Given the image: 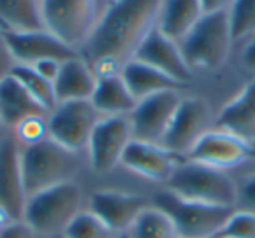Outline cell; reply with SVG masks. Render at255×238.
I'll use <instances>...</instances> for the list:
<instances>
[{"instance_id":"obj_21","label":"cell","mask_w":255,"mask_h":238,"mask_svg":"<svg viewBox=\"0 0 255 238\" xmlns=\"http://www.w3.org/2000/svg\"><path fill=\"white\" fill-rule=\"evenodd\" d=\"M91 103L100 116H129L138 100L131 95L123 75L110 74L98 77Z\"/></svg>"},{"instance_id":"obj_26","label":"cell","mask_w":255,"mask_h":238,"mask_svg":"<svg viewBox=\"0 0 255 238\" xmlns=\"http://www.w3.org/2000/svg\"><path fill=\"white\" fill-rule=\"evenodd\" d=\"M126 235L128 238H178L166 214L154 205H149L140 214Z\"/></svg>"},{"instance_id":"obj_16","label":"cell","mask_w":255,"mask_h":238,"mask_svg":"<svg viewBox=\"0 0 255 238\" xmlns=\"http://www.w3.org/2000/svg\"><path fill=\"white\" fill-rule=\"evenodd\" d=\"M149 207L143 196L123 191H96L89 196V207L93 214L100 217L116 235L126 233L135 224L138 216Z\"/></svg>"},{"instance_id":"obj_9","label":"cell","mask_w":255,"mask_h":238,"mask_svg":"<svg viewBox=\"0 0 255 238\" xmlns=\"http://www.w3.org/2000/svg\"><path fill=\"white\" fill-rule=\"evenodd\" d=\"M212 125V112L203 98H182L175 110L171 123L163 137L161 146L177 156H185L199 142Z\"/></svg>"},{"instance_id":"obj_17","label":"cell","mask_w":255,"mask_h":238,"mask_svg":"<svg viewBox=\"0 0 255 238\" xmlns=\"http://www.w3.org/2000/svg\"><path fill=\"white\" fill-rule=\"evenodd\" d=\"M178 158L180 156L164 149L161 144L142 142V140L133 139L124 151L121 165L140 177L166 184L175 168L182 163L178 161Z\"/></svg>"},{"instance_id":"obj_27","label":"cell","mask_w":255,"mask_h":238,"mask_svg":"<svg viewBox=\"0 0 255 238\" xmlns=\"http://www.w3.org/2000/svg\"><path fill=\"white\" fill-rule=\"evenodd\" d=\"M65 238H116L117 235L91 210H81L67 230L63 231Z\"/></svg>"},{"instance_id":"obj_6","label":"cell","mask_w":255,"mask_h":238,"mask_svg":"<svg viewBox=\"0 0 255 238\" xmlns=\"http://www.w3.org/2000/svg\"><path fill=\"white\" fill-rule=\"evenodd\" d=\"M152 205L166 214L178 238L219 237L226 221L234 212V209H229V207H213L189 202V200L173 195L168 189L154 196Z\"/></svg>"},{"instance_id":"obj_33","label":"cell","mask_w":255,"mask_h":238,"mask_svg":"<svg viewBox=\"0 0 255 238\" xmlns=\"http://www.w3.org/2000/svg\"><path fill=\"white\" fill-rule=\"evenodd\" d=\"M16 65V60L12 56L11 49H9L7 42H5L4 32H0V81H4L5 77H9Z\"/></svg>"},{"instance_id":"obj_2","label":"cell","mask_w":255,"mask_h":238,"mask_svg":"<svg viewBox=\"0 0 255 238\" xmlns=\"http://www.w3.org/2000/svg\"><path fill=\"white\" fill-rule=\"evenodd\" d=\"M82 191L74 182H65L30 195L23 210V221L37 237L63 235L70 221L81 212Z\"/></svg>"},{"instance_id":"obj_36","label":"cell","mask_w":255,"mask_h":238,"mask_svg":"<svg viewBox=\"0 0 255 238\" xmlns=\"http://www.w3.org/2000/svg\"><path fill=\"white\" fill-rule=\"evenodd\" d=\"M201 2L203 12L208 14V12H220L227 11V7H231L234 0H199Z\"/></svg>"},{"instance_id":"obj_22","label":"cell","mask_w":255,"mask_h":238,"mask_svg":"<svg viewBox=\"0 0 255 238\" xmlns=\"http://www.w3.org/2000/svg\"><path fill=\"white\" fill-rule=\"evenodd\" d=\"M205 14L199 0H163L157 28L175 42H180Z\"/></svg>"},{"instance_id":"obj_25","label":"cell","mask_w":255,"mask_h":238,"mask_svg":"<svg viewBox=\"0 0 255 238\" xmlns=\"http://www.w3.org/2000/svg\"><path fill=\"white\" fill-rule=\"evenodd\" d=\"M11 75L47 110V112H51V110L56 107L58 100H56V93H54V82L42 77L32 65L16 63Z\"/></svg>"},{"instance_id":"obj_38","label":"cell","mask_w":255,"mask_h":238,"mask_svg":"<svg viewBox=\"0 0 255 238\" xmlns=\"http://www.w3.org/2000/svg\"><path fill=\"white\" fill-rule=\"evenodd\" d=\"M44 238H65L63 235H54V237H44Z\"/></svg>"},{"instance_id":"obj_8","label":"cell","mask_w":255,"mask_h":238,"mask_svg":"<svg viewBox=\"0 0 255 238\" xmlns=\"http://www.w3.org/2000/svg\"><path fill=\"white\" fill-rule=\"evenodd\" d=\"M102 117L91 100L60 102L47 117L49 139L74 153L88 149L93 130Z\"/></svg>"},{"instance_id":"obj_29","label":"cell","mask_w":255,"mask_h":238,"mask_svg":"<svg viewBox=\"0 0 255 238\" xmlns=\"http://www.w3.org/2000/svg\"><path fill=\"white\" fill-rule=\"evenodd\" d=\"M219 238H255V214L234 209L220 230Z\"/></svg>"},{"instance_id":"obj_35","label":"cell","mask_w":255,"mask_h":238,"mask_svg":"<svg viewBox=\"0 0 255 238\" xmlns=\"http://www.w3.org/2000/svg\"><path fill=\"white\" fill-rule=\"evenodd\" d=\"M241 63L247 70L255 72V33L252 35L250 42L247 44L243 54H241Z\"/></svg>"},{"instance_id":"obj_4","label":"cell","mask_w":255,"mask_h":238,"mask_svg":"<svg viewBox=\"0 0 255 238\" xmlns=\"http://www.w3.org/2000/svg\"><path fill=\"white\" fill-rule=\"evenodd\" d=\"M77 153L46 139L21 149V170L26 195L70 182L77 174Z\"/></svg>"},{"instance_id":"obj_3","label":"cell","mask_w":255,"mask_h":238,"mask_svg":"<svg viewBox=\"0 0 255 238\" xmlns=\"http://www.w3.org/2000/svg\"><path fill=\"white\" fill-rule=\"evenodd\" d=\"M166 189L189 202L213 207H236L238 186L229 175L219 168L206 167L185 160L171 174Z\"/></svg>"},{"instance_id":"obj_37","label":"cell","mask_w":255,"mask_h":238,"mask_svg":"<svg viewBox=\"0 0 255 238\" xmlns=\"http://www.w3.org/2000/svg\"><path fill=\"white\" fill-rule=\"evenodd\" d=\"M11 221H14V219H12V217L9 216V212L4 209V207L0 205V228H4L5 224H9Z\"/></svg>"},{"instance_id":"obj_7","label":"cell","mask_w":255,"mask_h":238,"mask_svg":"<svg viewBox=\"0 0 255 238\" xmlns=\"http://www.w3.org/2000/svg\"><path fill=\"white\" fill-rule=\"evenodd\" d=\"M100 0H40L44 28L79 51L100 19Z\"/></svg>"},{"instance_id":"obj_15","label":"cell","mask_w":255,"mask_h":238,"mask_svg":"<svg viewBox=\"0 0 255 238\" xmlns=\"http://www.w3.org/2000/svg\"><path fill=\"white\" fill-rule=\"evenodd\" d=\"M26 189L23 182L21 151L12 137H0V205L14 221L23 219L26 205Z\"/></svg>"},{"instance_id":"obj_31","label":"cell","mask_w":255,"mask_h":238,"mask_svg":"<svg viewBox=\"0 0 255 238\" xmlns=\"http://www.w3.org/2000/svg\"><path fill=\"white\" fill-rule=\"evenodd\" d=\"M238 186V198H236V210L255 214V174H250L241 179Z\"/></svg>"},{"instance_id":"obj_18","label":"cell","mask_w":255,"mask_h":238,"mask_svg":"<svg viewBox=\"0 0 255 238\" xmlns=\"http://www.w3.org/2000/svg\"><path fill=\"white\" fill-rule=\"evenodd\" d=\"M215 128L255 147V79L222 107L215 119Z\"/></svg>"},{"instance_id":"obj_1","label":"cell","mask_w":255,"mask_h":238,"mask_svg":"<svg viewBox=\"0 0 255 238\" xmlns=\"http://www.w3.org/2000/svg\"><path fill=\"white\" fill-rule=\"evenodd\" d=\"M163 0H110L79 56L96 77L121 74L147 33L157 25Z\"/></svg>"},{"instance_id":"obj_20","label":"cell","mask_w":255,"mask_h":238,"mask_svg":"<svg viewBox=\"0 0 255 238\" xmlns=\"http://www.w3.org/2000/svg\"><path fill=\"white\" fill-rule=\"evenodd\" d=\"M49 114L12 75L0 81V123L16 128L26 117Z\"/></svg>"},{"instance_id":"obj_39","label":"cell","mask_w":255,"mask_h":238,"mask_svg":"<svg viewBox=\"0 0 255 238\" xmlns=\"http://www.w3.org/2000/svg\"><path fill=\"white\" fill-rule=\"evenodd\" d=\"M116 238H128V235L126 233H121V235H117Z\"/></svg>"},{"instance_id":"obj_30","label":"cell","mask_w":255,"mask_h":238,"mask_svg":"<svg viewBox=\"0 0 255 238\" xmlns=\"http://www.w3.org/2000/svg\"><path fill=\"white\" fill-rule=\"evenodd\" d=\"M14 130H16V139L23 146H32V144L42 142V140L49 139V126H47L46 116L26 117L25 121L19 123Z\"/></svg>"},{"instance_id":"obj_14","label":"cell","mask_w":255,"mask_h":238,"mask_svg":"<svg viewBox=\"0 0 255 238\" xmlns=\"http://www.w3.org/2000/svg\"><path fill=\"white\" fill-rule=\"evenodd\" d=\"M133 60L150 65L152 68L163 72L168 77L175 79L184 86H187L192 81V68L185 61L178 42L164 35L157 28V25L142 40Z\"/></svg>"},{"instance_id":"obj_40","label":"cell","mask_w":255,"mask_h":238,"mask_svg":"<svg viewBox=\"0 0 255 238\" xmlns=\"http://www.w3.org/2000/svg\"><path fill=\"white\" fill-rule=\"evenodd\" d=\"M212 238H219V237H212Z\"/></svg>"},{"instance_id":"obj_28","label":"cell","mask_w":255,"mask_h":238,"mask_svg":"<svg viewBox=\"0 0 255 238\" xmlns=\"http://www.w3.org/2000/svg\"><path fill=\"white\" fill-rule=\"evenodd\" d=\"M229 12L233 40L252 37L255 33V0H234Z\"/></svg>"},{"instance_id":"obj_12","label":"cell","mask_w":255,"mask_h":238,"mask_svg":"<svg viewBox=\"0 0 255 238\" xmlns=\"http://www.w3.org/2000/svg\"><path fill=\"white\" fill-rule=\"evenodd\" d=\"M185 160L227 170L247 160H255V147L222 130H210L192 147Z\"/></svg>"},{"instance_id":"obj_11","label":"cell","mask_w":255,"mask_h":238,"mask_svg":"<svg viewBox=\"0 0 255 238\" xmlns=\"http://www.w3.org/2000/svg\"><path fill=\"white\" fill-rule=\"evenodd\" d=\"M180 100L178 91H161L140 100L129 114L133 139L150 144L163 142Z\"/></svg>"},{"instance_id":"obj_24","label":"cell","mask_w":255,"mask_h":238,"mask_svg":"<svg viewBox=\"0 0 255 238\" xmlns=\"http://www.w3.org/2000/svg\"><path fill=\"white\" fill-rule=\"evenodd\" d=\"M0 21L11 32L42 30L40 0H0Z\"/></svg>"},{"instance_id":"obj_23","label":"cell","mask_w":255,"mask_h":238,"mask_svg":"<svg viewBox=\"0 0 255 238\" xmlns=\"http://www.w3.org/2000/svg\"><path fill=\"white\" fill-rule=\"evenodd\" d=\"M121 75H123L131 95L138 102L161 91H180L182 88H185L184 84L177 82L175 79L168 77L166 74L138 60L128 61L121 70Z\"/></svg>"},{"instance_id":"obj_10","label":"cell","mask_w":255,"mask_h":238,"mask_svg":"<svg viewBox=\"0 0 255 238\" xmlns=\"http://www.w3.org/2000/svg\"><path fill=\"white\" fill-rule=\"evenodd\" d=\"M133 140L129 116H103L88 144L89 165L96 174H109L121 165L123 154Z\"/></svg>"},{"instance_id":"obj_32","label":"cell","mask_w":255,"mask_h":238,"mask_svg":"<svg viewBox=\"0 0 255 238\" xmlns=\"http://www.w3.org/2000/svg\"><path fill=\"white\" fill-rule=\"evenodd\" d=\"M0 238H37L33 230L23 219L11 221L4 228H0Z\"/></svg>"},{"instance_id":"obj_34","label":"cell","mask_w":255,"mask_h":238,"mask_svg":"<svg viewBox=\"0 0 255 238\" xmlns=\"http://www.w3.org/2000/svg\"><path fill=\"white\" fill-rule=\"evenodd\" d=\"M61 63H63V61H58V60H42V61H39V63L32 65V67L35 68V70L39 72V74L42 75V77H46L47 81L54 82V79H56L58 74H60Z\"/></svg>"},{"instance_id":"obj_13","label":"cell","mask_w":255,"mask_h":238,"mask_svg":"<svg viewBox=\"0 0 255 238\" xmlns=\"http://www.w3.org/2000/svg\"><path fill=\"white\" fill-rule=\"evenodd\" d=\"M5 42L14 56L16 63L35 65L42 60L65 61L77 56V51L60 40L49 30H30V32H4Z\"/></svg>"},{"instance_id":"obj_5","label":"cell","mask_w":255,"mask_h":238,"mask_svg":"<svg viewBox=\"0 0 255 238\" xmlns=\"http://www.w3.org/2000/svg\"><path fill=\"white\" fill-rule=\"evenodd\" d=\"M233 42L229 12L220 11L203 14L178 46L192 70H217L227 60Z\"/></svg>"},{"instance_id":"obj_19","label":"cell","mask_w":255,"mask_h":238,"mask_svg":"<svg viewBox=\"0 0 255 238\" xmlns=\"http://www.w3.org/2000/svg\"><path fill=\"white\" fill-rule=\"evenodd\" d=\"M96 74L81 56H74L61 63L60 74L54 79V93L60 102L91 100L96 88Z\"/></svg>"}]
</instances>
